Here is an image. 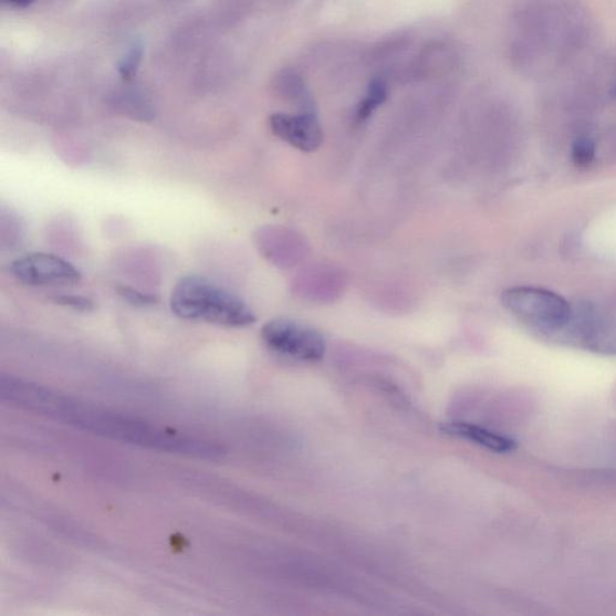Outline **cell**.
<instances>
[{
    "instance_id": "6da1fadb",
    "label": "cell",
    "mask_w": 616,
    "mask_h": 616,
    "mask_svg": "<svg viewBox=\"0 0 616 616\" xmlns=\"http://www.w3.org/2000/svg\"><path fill=\"white\" fill-rule=\"evenodd\" d=\"M0 398L30 413L117 442L205 460H219L226 455L221 446L210 441L163 429L21 378L3 376Z\"/></svg>"
},
{
    "instance_id": "7a4b0ae2",
    "label": "cell",
    "mask_w": 616,
    "mask_h": 616,
    "mask_svg": "<svg viewBox=\"0 0 616 616\" xmlns=\"http://www.w3.org/2000/svg\"><path fill=\"white\" fill-rule=\"evenodd\" d=\"M592 21L578 0H528L518 17V56L525 70L545 76L591 43Z\"/></svg>"
},
{
    "instance_id": "3957f363",
    "label": "cell",
    "mask_w": 616,
    "mask_h": 616,
    "mask_svg": "<svg viewBox=\"0 0 616 616\" xmlns=\"http://www.w3.org/2000/svg\"><path fill=\"white\" fill-rule=\"evenodd\" d=\"M170 307L175 316L185 321L236 328L255 323L252 309L241 297L197 275L176 283Z\"/></svg>"
},
{
    "instance_id": "277c9868",
    "label": "cell",
    "mask_w": 616,
    "mask_h": 616,
    "mask_svg": "<svg viewBox=\"0 0 616 616\" xmlns=\"http://www.w3.org/2000/svg\"><path fill=\"white\" fill-rule=\"evenodd\" d=\"M502 304L519 320L543 331H561L572 321V309L563 296L533 286H514L503 292Z\"/></svg>"
},
{
    "instance_id": "5b68a950",
    "label": "cell",
    "mask_w": 616,
    "mask_h": 616,
    "mask_svg": "<svg viewBox=\"0 0 616 616\" xmlns=\"http://www.w3.org/2000/svg\"><path fill=\"white\" fill-rule=\"evenodd\" d=\"M264 345L281 357L317 363L324 358L326 341L322 333L291 320H273L262 328Z\"/></svg>"
},
{
    "instance_id": "8992f818",
    "label": "cell",
    "mask_w": 616,
    "mask_h": 616,
    "mask_svg": "<svg viewBox=\"0 0 616 616\" xmlns=\"http://www.w3.org/2000/svg\"><path fill=\"white\" fill-rule=\"evenodd\" d=\"M11 273L18 281L35 286L72 285L81 280V272L61 257L35 252L11 263Z\"/></svg>"
},
{
    "instance_id": "52a82bcc",
    "label": "cell",
    "mask_w": 616,
    "mask_h": 616,
    "mask_svg": "<svg viewBox=\"0 0 616 616\" xmlns=\"http://www.w3.org/2000/svg\"><path fill=\"white\" fill-rule=\"evenodd\" d=\"M269 125L273 135L301 153H314L324 142L323 128L314 112L273 114Z\"/></svg>"
},
{
    "instance_id": "ba28073f",
    "label": "cell",
    "mask_w": 616,
    "mask_h": 616,
    "mask_svg": "<svg viewBox=\"0 0 616 616\" xmlns=\"http://www.w3.org/2000/svg\"><path fill=\"white\" fill-rule=\"evenodd\" d=\"M260 248L278 267L290 269L304 262L310 254L306 239L289 228L267 229L260 236Z\"/></svg>"
},
{
    "instance_id": "9c48e42d",
    "label": "cell",
    "mask_w": 616,
    "mask_h": 616,
    "mask_svg": "<svg viewBox=\"0 0 616 616\" xmlns=\"http://www.w3.org/2000/svg\"><path fill=\"white\" fill-rule=\"evenodd\" d=\"M346 285L347 279L344 272L334 267L320 264L300 273L295 282V291L303 299L331 303L345 292Z\"/></svg>"
},
{
    "instance_id": "30bf717a",
    "label": "cell",
    "mask_w": 616,
    "mask_h": 616,
    "mask_svg": "<svg viewBox=\"0 0 616 616\" xmlns=\"http://www.w3.org/2000/svg\"><path fill=\"white\" fill-rule=\"evenodd\" d=\"M442 430L451 436L460 437L462 440L495 451V453H510L516 448L512 438L468 421L446 422Z\"/></svg>"
},
{
    "instance_id": "8fae6325",
    "label": "cell",
    "mask_w": 616,
    "mask_h": 616,
    "mask_svg": "<svg viewBox=\"0 0 616 616\" xmlns=\"http://www.w3.org/2000/svg\"><path fill=\"white\" fill-rule=\"evenodd\" d=\"M388 98V86L385 81L374 80L369 82L364 98L355 108L354 119L357 123H364L372 117L379 106L386 103Z\"/></svg>"
},
{
    "instance_id": "7c38bea8",
    "label": "cell",
    "mask_w": 616,
    "mask_h": 616,
    "mask_svg": "<svg viewBox=\"0 0 616 616\" xmlns=\"http://www.w3.org/2000/svg\"><path fill=\"white\" fill-rule=\"evenodd\" d=\"M595 144L592 139L580 138L572 147V159L580 168H586L595 159Z\"/></svg>"
},
{
    "instance_id": "4fadbf2b",
    "label": "cell",
    "mask_w": 616,
    "mask_h": 616,
    "mask_svg": "<svg viewBox=\"0 0 616 616\" xmlns=\"http://www.w3.org/2000/svg\"><path fill=\"white\" fill-rule=\"evenodd\" d=\"M142 58L143 45L140 43H134L119 65V73L123 79L129 80L135 75L136 71H138Z\"/></svg>"
},
{
    "instance_id": "5bb4252c",
    "label": "cell",
    "mask_w": 616,
    "mask_h": 616,
    "mask_svg": "<svg viewBox=\"0 0 616 616\" xmlns=\"http://www.w3.org/2000/svg\"><path fill=\"white\" fill-rule=\"evenodd\" d=\"M118 293L123 299L127 300L128 303L136 307H148L157 303L156 296L128 289V286H121V289H118Z\"/></svg>"
},
{
    "instance_id": "9a60e30c",
    "label": "cell",
    "mask_w": 616,
    "mask_h": 616,
    "mask_svg": "<svg viewBox=\"0 0 616 616\" xmlns=\"http://www.w3.org/2000/svg\"><path fill=\"white\" fill-rule=\"evenodd\" d=\"M54 303L81 312H90L94 309L93 301L77 295H60L54 297Z\"/></svg>"
},
{
    "instance_id": "2e32d148",
    "label": "cell",
    "mask_w": 616,
    "mask_h": 616,
    "mask_svg": "<svg viewBox=\"0 0 616 616\" xmlns=\"http://www.w3.org/2000/svg\"><path fill=\"white\" fill-rule=\"evenodd\" d=\"M3 2L19 8H25L34 3L35 0H3Z\"/></svg>"
},
{
    "instance_id": "e0dca14e",
    "label": "cell",
    "mask_w": 616,
    "mask_h": 616,
    "mask_svg": "<svg viewBox=\"0 0 616 616\" xmlns=\"http://www.w3.org/2000/svg\"><path fill=\"white\" fill-rule=\"evenodd\" d=\"M609 82H610V92L614 95V97L616 98V61L613 65L612 77H610Z\"/></svg>"
}]
</instances>
